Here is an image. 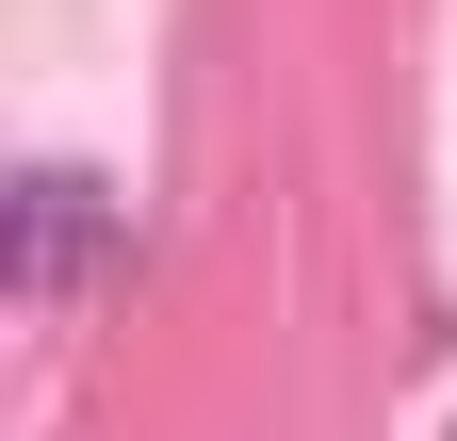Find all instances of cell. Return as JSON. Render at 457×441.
Wrapping results in <instances>:
<instances>
[{
    "mask_svg": "<svg viewBox=\"0 0 457 441\" xmlns=\"http://www.w3.org/2000/svg\"><path fill=\"white\" fill-rule=\"evenodd\" d=\"M82 262H98V196L66 180V163H33V180H17V279H33V295H66Z\"/></svg>",
    "mask_w": 457,
    "mask_h": 441,
    "instance_id": "6da1fadb",
    "label": "cell"
}]
</instances>
